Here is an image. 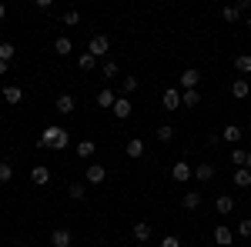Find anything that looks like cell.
<instances>
[{
	"label": "cell",
	"instance_id": "22",
	"mask_svg": "<svg viewBox=\"0 0 251 247\" xmlns=\"http://www.w3.org/2000/svg\"><path fill=\"white\" fill-rule=\"evenodd\" d=\"M74 50V44H71V37H57L54 40V54H60V57H67Z\"/></svg>",
	"mask_w": 251,
	"mask_h": 247
},
{
	"label": "cell",
	"instance_id": "41",
	"mask_svg": "<svg viewBox=\"0 0 251 247\" xmlns=\"http://www.w3.org/2000/svg\"><path fill=\"white\" fill-rule=\"evenodd\" d=\"M248 30H251V17H248Z\"/></svg>",
	"mask_w": 251,
	"mask_h": 247
},
{
	"label": "cell",
	"instance_id": "5",
	"mask_svg": "<svg viewBox=\"0 0 251 247\" xmlns=\"http://www.w3.org/2000/svg\"><path fill=\"white\" fill-rule=\"evenodd\" d=\"M111 111H114L117 120H127V117L134 114V104H131V97H124V94H121V97L114 100V107H111Z\"/></svg>",
	"mask_w": 251,
	"mask_h": 247
},
{
	"label": "cell",
	"instance_id": "40",
	"mask_svg": "<svg viewBox=\"0 0 251 247\" xmlns=\"http://www.w3.org/2000/svg\"><path fill=\"white\" fill-rule=\"evenodd\" d=\"M245 167H248V171H251V151H248V160H245Z\"/></svg>",
	"mask_w": 251,
	"mask_h": 247
},
{
	"label": "cell",
	"instance_id": "20",
	"mask_svg": "<svg viewBox=\"0 0 251 247\" xmlns=\"http://www.w3.org/2000/svg\"><path fill=\"white\" fill-rule=\"evenodd\" d=\"M181 204H184V210H198L201 207V194H198V190H188V194L181 197Z\"/></svg>",
	"mask_w": 251,
	"mask_h": 247
},
{
	"label": "cell",
	"instance_id": "14",
	"mask_svg": "<svg viewBox=\"0 0 251 247\" xmlns=\"http://www.w3.org/2000/svg\"><path fill=\"white\" fill-rule=\"evenodd\" d=\"M248 94H251V84L245 80V77H238V80H231V97H234V100H245Z\"/></svg>",
	"mask_w": 251,
	"mask_h": 247
},
{
	"label": "cell",
	"instance_id": "3",
	"mask_svg": "<svg viewBox=\"0 0 251 247\" xmlns=\"http://www.w3.org/2000/svg\"><path fill=\"white\" fill-rule=\"evenodd\" d=\"M107 50H111V37L107 34H94V37L87 40V54L91 57H104Z\"/></svg>",
	"mask_w": 251,
	"mask_h": 247
},
{
	"label": "cell",
	"instance_id": "33",
	"mask_svg": "<svg viewBox=\"0 0 251 247\" xmlns=\"http://www.w3.org/2000/svg\"><path fill=\"white\" fill-rule=\"evenodd\" d=\"M228 160H231V164H238V167H245V160H248V151H241V147H234V151L228 154Z\"/></svg>",
	"mask_w": 251,
	"mask_h": 247
},
{
	"label": "cell",
	"instance_id": "2",
	"mask_svg": "<svg viewBox=\"0 0 251 247\" xmlns=\"http://www.w3.org/2000/svg\"><path fill=\"white\" fill-rule=\"evenodd\" d=\"M84 180H87V187L104 184V180H107V167H104V164H97V160H91V164H87V171H84Z\"/></svg>",
	"mask_w": 251,
	"mask_h": 247
},
{
	"label": "cell",
	"instance_id": "13",
	"mask_svg": "<svg viewBox=\"0 0 251 247\" xmlns=\"http://www.w3.org/2000/svg\"><path fill=\"white\" fill-rule=\"evenodd\" d=\"M3 100H7L10 107H17L20 100H24V87H17V84H7V87H3Z\"/></svg>",
	"mask_w": 251,
	"mask_h": 247
},
{
	"label": "cell",
	"instance_id": "31",
	"mask_svg": "<svg viewBox=\"0 0 251 247\" xmlns=\"http://www.w3.org/2000/svg\"><path fill=\"white\" fill-rule=\"evenodd\" d=\"M137 87H141V80H137V77H124V80H121V90H124V97L134 94Z\"/></svg>",
	"mask_w": 251,
	"mask_h": 247
},
{
	"label": "cell",
	"instance_id": "38",
	"mask_svg": "<svg viewBox=\"0 0 251 247\" xmlns=\"http://www.w3.org/2000/svg\"><path fill=\"white\" fill-rule=\"evenodd\" d=\"M3 74H7V64H3V60H0V77H3Z\"/></svg>",
	"mask_w": 251,
	"mask_h": 247
},
{
	"label": "cell",
	"instance_id": "18",
	"mask_svg": "<svg viewBox=\"0 0 251 247\" xmlns=\"http://www.w3.org/2000/svg\"><path fill=\"white\" fill-rule=\"evenodd\" d=\"M214 210H218V214H231L234 201L228 197V194H218V197H214Z\"/></svg>",
	"mask_w": 251,
	"mask_h": 247
},
{
	"label": "cell",
	"instance_id": "16",
	"mask_svg": "<svg viewBox=\"0 0 251 247\" xmlns=\"http://www.w3.org/2000/svg\"><path fill=\"white\" fill-rule=\"evenodd\" d=\"M194 177H198L201 184H208V180H214V164H208V160H201V164L194 167Z\"/></svg>",
	"mask_w": 251,
	"mask_h": 247
},
{
	"label": "cell",
	"instance_id": "35",
	"mask_svg": "<svg viewBox=\"0 0 251 247\" xmlns=\"http://www.w3.org/2000/svg\"><path fill=\"white\" fill-rule=\"evenodd\" d=\"M238 237H251V217H241L238 221Z\"/></svg>",
	"mask_w": 251,
	"mask_h": 247
},
{
	"label": "cell",
	"instance_id": "10",
	"mask_svg": "<svg viewBox=\"0 0 251 247\" xmlns=\"http://www.w3.org/2000/svg\"><path fill=\"white\" fill-rule=\"evenodd\" d=\"M30 184H37V187H47V184H50V167H44V164L30 167Z\"/></svg>",
	"mask_w": 251,
	"mask_h": 247
},
{
	"label": "cell",
	"instance_id": "19",
	"mask_svg": "<svg viewBox=\"0 0 251 247\" xmlns=\"http://www.w3.org/2000/svg\"><path fill=\"white\" fill-rule=\"evenodd\" d=\"M225 140H228V144H238V140H241V137H245V131H241V127H238V124H225Z\"/></svg>",
	"mask_w": 251,
	"mask_h": 247
},
{
	"label": "cell",
	"instance_id": "26",
	"mask_svg": "<svg viewBox=\"0 0 251 247\" xmlns=\"http://www.w3.org/2000/svg\"><path fill=\"white\" fill-rule=\"evenodd\" d=\"M234 184H238V187H251V171L248 167H238V171H234Z\"/></svg>",
	"mask_w": 251,
	"mask_h": 247
},
{
	"label": "cell",
	"instance_id": "9",
	"mask_svg": "<svg viewBox=\"0 0 251 247\" xmlns=\"http://www.w3.org/2000/svg\"><path fill=\"white\" fill-rule=\"evenodd\" d=\"M71 244H74V237H71L67 227H54L50 230V247H71Z\"/></svg>",
	"mask_w": 251,
	"mask_h": 247
},
{
	"label": "cell",
	"instance_id": "23",
	"mask_svg": "<svg viewBox=\"0 0 251 247\" xmlns=\"http://www.w3.org/2000/svg\"><path fill=\"white\" fill-rule=\"evenodd\" d=\"M234 70L238 74H251V54H238L234 57Z\"/></svg>",
	"mask_w": 251,
	"mask_h": 247
},
{
	"label": "cell",
	"instance_id": "12",
	"mask_svg": "<svg viewBox=\"0 0 251 247\" xmlns=\"http://www.w3.org/2000/svg\"><path fill=\"white\" fill-rule=\"evenodd\" d=\"M124 154H127L131 160H141V157H144V140H141V137H131V140L124 144Z\"/></svg>",
	"mask_w": 251,
	"mask_h": 247
},
{
	"label": "cell",
	"instance_id": "30",
	"mask_svg": "<svg viewBox=\"0 0 251 247\" xmlns=\"http://www.w3.org/2000/svg\"><path fill=\"white\" fill-rule=\"evenodd\" d=\"M14 54H17V50H14V44H10V40H3V44H0V60H3V64H10Z\"/></svg>",
	"mask_w": 251,
	"mask_h": 247
},
{
	"label": "cell",
	"instance_id": "17",
	"mask_svg": "<svg viewBox=\"0 0 251 247\" xmlns=\"http://www.w3.org/2000/svg\"><path fill=\"white\" fill-rule=\"evenodd\" d=\"M94 154H97V144L91 140V137L77 140V157H80V160H87V157H94Z\"/></svg>",
	"mask_w": 251,
	"mask_h": 247
},
{
	"label": "cell",
	"instance_id": "7",
	"mask_svg": "<svg viewBox=\"0 0 251 247\" xmlns=\"http://www.w3.org/2000/svg\"><path fill=\"white\" fill-rule=\"evenodd\" d=\"M161 104H164V111H181L184 104H181V90L177 87H168L164 94H161Z\"/></svg>",
	"mask_w": 251,
	"mask_h": 247
},
{
	"label": "cell",
	"instance_id": "37",
	"mask_svg": "<svg viewBox=\"0 0 251 247\" xmlns=\"http://www.w3.org/2000/svg\"><path fill=\"white\" fill-rule=\"evenodd\" d=\"M161 247H181V237L168 234V237H161Z\"/></svg>",
	"mask_w": 251,
	"mask_h": 247
},
{
	"label": "cell",
	"instance_id": "21",
	"mask_svg": "<svg viewBox=\"0 0 251 247\" xmlns=\"http://www.w3.org/2000/svg\"><path fill=\"white\" fill-rule=\"evenodd\" d=\"M154 134H157V140H161V144H171L174 137H177V131H174L171 124H161V127H157Z\"/></svg>",
	"mask_w": 251,
	"mask_h": 247
},
{
	"label": "cell",
	"instance_id": "39",
	"mask_svg": "<svg viewBox=\"0 0 251 247\" xmlns=\"http://www.w3.org/2000/svg\"><path fill=\"white\" fill-rule=\"evenodd\" d=\"M3 17H7V7H3V3H0V20H3Z\"/></svg>",
	"mask_w": 251,
	"mask_h": 247
},
{
	"label": "cell",
	"instance_id": "36",
	"mask_svg": "<svg viewBox=\"0 0 251 247\" xmlns=\"http://www.w3.org/2000/svg\"><path fill=\"white\" fill-rule=\"evenodd\" d=\"M64 23H67V27L80 23V14H77V10H64Z\"/></svg>",
	"mask_w": 251,
	"mask_h": 247
},
{
	"label": "cell",
	"instance_id": "27",
	"mask_svg": "<svg viewBox=\"0 0 251 247\" xmlns=\"http://www.w3.org/2000/svg\"><path fill=\"white\" fill-rule=\"evenodd\" d=\"M67 194H71V201H84L87 197V184H67Z\"/></svg>",
	"mask_w": 251,
	"mask_h": 247
},
{
	"label": "cell",
	"instance_id": "28",
	"mask_svg": "<svg viewBox=\"0 0 251 247\" xmlns=\"http://www.w3.org/2000/svg\"><path fill=\"white\" fill-rule=\"evenodd\" d=\"M238 17H241V10H238V3H234V7H221V20H225V23H234Z\"/></svg>",
	"mask_w": 251,
	"mask_h": 247
},
{
	"label": "cell",
	"instance_id": "24",
	"mask_svg": "<svg viewBox=\"0 0 251 247\" xmlns=\"http://www.w3.org/2000/svg\"><path fill=\"white\" fill-rule=\"evenodd\" d=\"M97 67V57H91V54H80L77 57V70H84V74H91Z\"/></svg>",
	"mask_w": 251,
	"mask_h": 247
},
{
	"label": "cell",
	"instance_id": "1",
	"mask_svg": "<svg viewBox=\"0 0 251 247\" xmlns=\"http://www.w3.org/2000/svg\"><path fill=\"white\" fill-rule=\"evenodd\" d=\"M67 144H71V134L64 131L60 124H47V127H44V134L37 137V147H40V151H47V147H54V151H64Z\"/></svg>",
	"mask_w": 251,
	"mask_h": 247
},
{
	"label": "cell",
	"instance_id": "8",
	"mask_svg": "<svg viewBox=\"0 0 251 247\" xmlns=\"http://www.w3.org/2000/svg\"><path fill=\"white\" fill-rule=\"evenodd\" d=\"M211 237H214V244H218V247H231V244H234V230L225 227V224H218Z\"/></svg>",
	"mask_w": 251,
	"mask_h": 247
},
{
	"label": "cell",
	"instance_id": "11",
	"mask_svg": "<svg viewBox=\"0 0 251 247\" xmlns=\"http://www.w3.org/2000/svg\"><path fill=\"white\" fill-rule=\"evenodd\" d=\"M74 107H77L74 94H60L57 100H54V111H57V114H74Z\"/></svg>",
	"mask_w": 251,
	"mask_h": 247
},
{
	"label": "cell",
	"instance_id": "25",
	"mask_svg": "<svg viewBox=\"0 0 251 247\" xmlns=\"http://www.w3.org/2000/svg\"><path fill=\"white\" fill-rule=\"evenodd\" d=\"M134 241L148 244V241H151V224H134Z\"/></svg>",
	"mask_w": 251,
	"mask_h": 247
},
{
	"label": "cell",
	"instance_id": "4",
	"mask_svg": "<svg viewBox=\"0 0 251 247\" xmlns=\"http://www.w3.org/2000/svg\"><path fill=\"white\" fill-rule=\"evenodd\" d=\"M191 177H194V167L188 164V160H174L171 164V180L174 184H188Z\"/></svg>",
	"mask_w": 251,
	"mask_h": 247
},
{
	"label": "cell",
	"instance_id": "6",
	"mask_svg": "<svg viewBox=\"0 0 251 247\" xmlns=\"http://www.w3.org/2000/svg\"><path fill=\"white\" fill-rule=\"evenodd\" d=\"M177 84H181V90H198V84H201V70H194V67H188L184 74L177 77Z\"/></svg>",
	"mask_w": 251,
	"mask_h": 247
},
{
	"label": "cell",
	"instance_id": "32",
	"mask_svg": "<svg viewBox=\"0 0 251 247\" xmlns=\"http://www.w3.org/2000/svg\"><path fill=\"white\" fill-rule=\"evenodd\" d=\"M117 70H121V67H117V60H104V67H100V74L107 77V80H114Z\"/></svg>",
	"mask_w": 251,
	"mask_h": 247
},
{
	"label": "cell",
	"instance_id": "29",
	"mask_svg": "<svg viewBox=\"0 0 251 247\" xmlns=\"http://www.w3.org/2000/svg\"><path fill=\"white\" fill-rule=\"evenodd\" d=\"M181 104H184V107H198V104H201V94H198V90H184V94H181Z\"/></svg>",
	"mask_w": 251,
	"mask_h": 247
},
{
	"label": "cell",
	"instance_id": "34",
	"mask_svg": "<svg viewBox=\"0 0 251 247\" xmlns=\"http://www.w3.org/2000/svg\"><path fill=\"white\" fill-rule=\"evenodd\" d=\"M10 177H14V164L0 160V184H10Z\"/></svg>",
	"mask_w": 251,
	"mask_h": 247
},
{
	"label": "cell",
	"instance_id": "15",
	"mask_svg": "<svg viewBox=\"0 0 251 247\" xmlns=\"http://www.w3.org/2000/svg\"><path fill=\"white\" fill-rule=\"evenodd\" d=\"M114 100H117V94L111 90V87H104V90H97V97H94V104H97V107H107V111L114 107Z\"/></svg>",
	"mask_w": 251,
	"mask_h": 247
}]
</instances>
